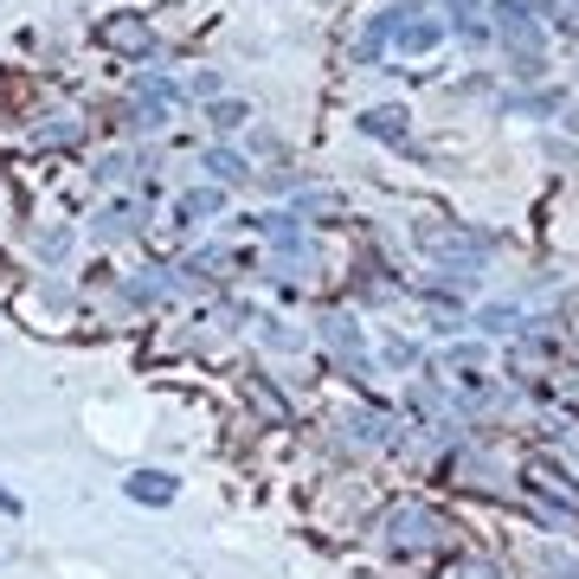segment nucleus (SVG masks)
Segmentation results:
<instances>
[{"mask_svg":"<svg viewBox=\"0 0 579 579\" xmlns=\"http://www.w3.org/2000/svg\"><path fill=\"white\" fill-rule=\"evenodd\" d=\"M207 116H213V130H219V136H232V130H245V116H251V110H245L238 97H225V103H213Z\"/></svg>","mask_w":579,"mask_h":579,"instance_id":"0eeeda50","label":"nucleus"},{"mask_svg":"<svg viewBox=\"0 0 579 579\" xmlns=\"http://www.w3.org/2000/svg\"><path fill=\"white\" fill-rule=\"evenodd\" d=\"M97 39H103L110 52H130V59H143L148 46H155V33H148L143 13H110V20L97 26Z\"/></svg>","mask_w":579,"mask_h":579,"instance_id":"f257e3e1","label":"nucleus"},{"mask_svg":"<svg viewBox=\"0 0 579 579\" xmlns=\"http://www.w3.org/2000/svg\"><path fill=\"white\" fill-rule=\"evenodd\" d=\"M181 213H187V219H200V213H219V194H213V187H194V194L181 200Z\"/></svg>","mask_w":579,"mask_h":579,"instance_id":"9d476101","label":"nucleus"},{"mask_svg":"<svg viewBox=\"0 0 579 579\" xmlns=\"http://www.w3.org/2000/svg\"><path fill=\"white\" fill-rule=\"evenodd\" d=\"M503 46H508V52H515V46H521V52H534V46H541V26H534V20H515V13H503Z\"/></svg>","mask_w":579,"mask_h":579,"instance_id":"39448f33","label":"nucleus"},{"mask_svg":"<svg viewBox=\"0 0 579 579\" xmlns=\"http://www.w3.org/2000/svg\"><path fill=\"white\" fill-rule=\"evenodd\" d=\"M361 136H380V143H406V136H412V123H406V110L380 103V110H367V116H361Z\"/></svg>","mask_w":579,"mask_h":579,"instance_id":"7ed1b4c3","label":"nucleus"},{"mask_svg":"<svg viewBox=\"0 0 579 579\" xmlns=\"http://www.w3.org/2000/svg\"><path fill=\"white\" fill-rule=\"evenodd\" d=\"M457 579H496V574H490V567H477V560H470V567H457Z\"/></svg>","mask_w":579,"mask_h":579,"instance_id":"9b49d317","label":"nucleus"},{"mask_svg":"<svg viewBox=\"0 0 579 579\" xmlns=\"http://www.w3.org/2000/svg\"><path fill=\"white\" fill-rule=\"evenodd\" d=\"M207 168H213L219 181H245V161H238L232 148H207Z\"/></svg>","mask_w":579,"mask_h":579,"instance_id":"6e6552de","label":"nucleus"},{"mask_svg":"<svg viewBox=\"0 0 579 579\" xmlns=\"http://www.w3.org/2000/svg\"><path fill=\"white\" fill-rule=\"evenodd\" d=\"M393 39H399V52H432L438 39H444V26L438 20H399V7H393Z\"/></svg>","mask_w":579,"mask_h":579,"instance_id":"f03ea898","label":"nucleus"},{"mask_svg":"<svg viewBox=\"0 0 579 579\" xmlns=\"http://www.w3.org/2000/svg\"><path fill=\"white\" fill-rule=\"evenodd\" d=\"M130 496H136V503H174V477H155V470H143V477L130 483Z\"/></svg>","mask_w":579,"mask_h":579,"instance_id":"423d86ee","label":"nucleus"},{"mask_svg":"<svg viewBox=\"0 0 579 579\" xmlns=\"http://www.w3.org/2000/svg\"><path fill=\"white\" fill-rule=\"evenodd\" d=\"M432 528H438V515H426V508H406V515L393 521V541H399V547H432Z\"/></svg>","mask_w":579,"mask_h":579,"instance_id":"20e7f679","label":"nucleus"},{"mask_svg":"<svg viewBox=\"0 0 579 579\" xmlns=\"http://www.w3.org/2000/svg\"><path fill=\"white\" fill-rule=\"evenodd\" d=\"M496 13H515V20H541V13H554V0H496Z\"/></svg>","mask_w":579,"mask_h":579,"instance_id":"1a4fd4ad","label":"nucleus"}]
</instances>
